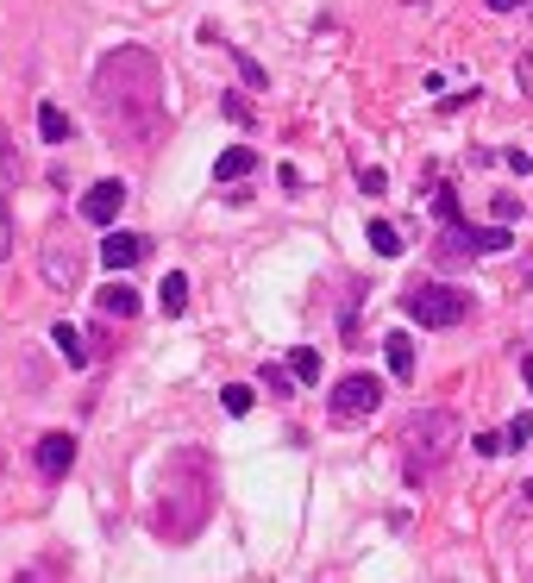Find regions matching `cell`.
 <instances>
[{
    "instance_id": "1",
    "label": "cell",
    "mask_w": 533,
    "mask_h": 583,
    "mask_svg": "<svg viewBox=\"0 0 533 583\" xmlns=\"http://www.w3.org/2000/svg\"><path fill=\"white\" fill-rule=\"evenodd\" d=\"M95 113L101 132L120 151H151L170 126V101H164V63L145 44H120L107 51L95 69Z\"/></svg>"
},
{
    "instance_id": "2",
    "label": "cell",
    "mask_w": 533,
    "mask_h": 583,
    "mask_svg": "<svg viewBox=\"0 0 533 583\" xmlns=\"http://www.w3.org/2000/svg\"><path fill=\"white\" fill-rule=\"evenodd\" d=\"M157 502H164V508H157V533H164V540H195L201 521H207V508H214V477H207V458L201 452L170 458Z\"/></svg>"
},
{
    "instance_id": "3",
    "label": "cell",
    "mask_w": 533,
    "mask_h": 583,
    "mask_svg": "<svg viewBox=\"0 0 533 583\" xmlns=\"http://www.w3.org/2000/svg\"><path fill=\"white\" fill-rule=\"evenodd\" d=\"M458 433H465V427H458L452 408H421V414H414L408 439H402V446H408V483H421L427 471H439L446 452H458Z\"/></svg>"
},
{
    "instance_id": "4",
    "label": "cell",
    "mask_w": 533,
    "mask_h": 583,
    "mask_svg": "<svg viewBox=\"0 0 533 583\" xmlns=\"http://www.w3.org/2000/svg\"><path fill=\"white\" fill-rule=\"evenodd\" d=\"M402 308H408V320H421V326H458L471 314V295L452 289V283H414Z\"/></svg>"
},
{
    "instance_id": "5",
    "label": "cell",
    "mask_w": 533,
    "mask_h": 583,
    "mask_svg": "<svg viewBox=\"0 0 533 583\" xmlns=\"http://www.w3.org/2000/svg\"><path fill=\"white\" fill-rule=\"evenodd\" d=\"M377 408H383V377L352 370V377L333 383V421H339V427H358V421H370Z\"/></svg>"
},
{
    "instance_id": "6",
    "label": "cell",
    "mask_w": 533,
    "mask_h": 583,
    "mask_svg": "<svg viewBox=\"0 0 533 583\" xmlns=\"http://www.w3.org/2000/svg\"><path fill=\"white\" fill-rule=\"evenodd\" d=\"M508 226H446L439 239V258H490V251H508Z\"/></svg>"
},
{
    "instance_id": "7",
    "label": "cell",
    "mask_w": 533,
    "mask_h": 583,
    "mask_svg": "<svg viewBox=\"0 0 533 583\" xmlns=\"http://www.w3.org/2000/svg\"><path fill=\"white\" fill-rule=\"evenodd\" d=\"M126 201H132V195H126V182H120V176H101V182H88V195H82V220L113 226Z\"/></svg>"
},
{
    "instance_id": "8",
    "label": "cell",
    "mask_w": 533,
    "mask_h": 583,
    "mask_svg": "<svg viewBox=\"0 0 533 583\" xmlns=\"http://www.w3.org/2000/svg\"><path fill=\"white\" fill-rule=\"evenodd\" d=\"M44 283H51V289H76L82 283V251L51 239V245H44Z\"/></svg>"
},
{
    "instance_id": "9",
    "label": "cell",
    "mask_w": 533,
    "mask_h": 583,
    "mask_svg": "<svg viewBox=\"0 0 533 583\" xmlns=\"http://www.w3.org/2000/svg\"><path fill=\"white\" fill-rule=\"evenodd\" d=\"M32 464H38V477H69V464H76V439L69 433H44L38 439V452H32Z\"/></svg>"
},
{
    "instance_id": "10",
    "label": "cell",
    "mask_w": 533,
    "mask_h": 583,
    "mask_svg": "<svg viewBox=\"0 0 533 583\" xmlns=\"http://www.w3.org/2000/svg\"><path fill=\"white\" fill-rule=\"evenodd\" d=\"M145 258H151V245L138 239V232H107V239H101V264L107 270H138Z\"/></svg>"
},
{
    "instance_id": "11",
    "label": "cell",
    "mask_w": 533,
    "mask_h": 583,
    "mask_svg": "<svg viewBox=\"0 0 533 583\" xmlns=\"http://www.w3.org/2000/svg\"><path fill=\"white\" fill-rule=\"evenodd\" d=\"M383 358H389V377H396V383L414 377V339H408V333H389V339H383Z\"/></svg>"
},
{
    "instance_id": "12",
    "label": "cell",
    "mask_w": 533,
    "mask_h": 583,
    "mask_svg": "<svg viewBox=\"0 0 533 583\" xmlns=\"http://www.w3.org/2000/svg\"><path fill=\"white\" fill-rule=\"evenodd\" d=\"M95 308H101L107 320H132V314H138V295H132L126 283H107V289L95 295Z\"/></svg>"
},
{
    "instance_id": "13",
    "label": "cell",
    "mask_w": 533,
    "mask_h": 583,
    "mask_svg": "<svg viewBox=\"0 0 533 583\" xmlns=\"http://www.w3.org/2000/svg\"><path fill=\"white\" fill-rule=\"evenodd\" d=\"M157 308H164L170 320L189 308V276H182V270H164V283H157Z\"/></svg>"
},
{
    "instance_id": "14",
    "label": "cell",
    "mask_w": 533,
    "mask_h": 583,
    "mask_svg": "<svg viewBox=\"0 0 533 583\" xmlns=\"http://www.w3.org/2000/svg\"><path fill=\"white\" fill-rule=\"evenodd\" d=\"M51 339H57V352H63V364H69V370H82L88 358H95V352H88V345H82V333H76V326H69V320H57V326H51Z\"/></svg>"
},
{
    "instance_id": "15",
    "label": "cell",
    "mask_w": 533,
    "mask_h": 583,
    "mask_svg": "<svg viewBox=\"0 0 533 583\" xmlns=\"http://www.w3.org/2000/svg\"><path fill=\"white\" fill-rule=\"evenodd\" d=\"M251 170H258V151H245V145L220 151V163H214V176H220V182H245Z\"/></svg>"
},
{
    "instance_id": "16",
    "label": "cell",
    "mask_w": 533,
    "mask_h": 583,
    "mask_svg": "<svg viewBox=\"0 0 533 583\" xmlns=\"http://www.w3.org/2000/svg\"><path fill=\"white\" fill-rule=\"evenodd\" d=\"M38 138H44V145H63V138H69V113L63 107H38Z\"/></svg>"
},
{
    "instance_id": "17",
    "label": "cell",
    "mask_w": 533,
    "mask_h": 583,
    "mask_svg": "<svg viewBox=\"0 0 533 583\" xmlns=\"http://www.w3.org/2000/svg\"><path fill=\"white\" fill-rule=\"evenodd\" d=\"M289 377L295 383H320V352H314V345H295V352H289Z\"/></svg>"
},
{
    "instance_id": "18",
    "label": "cell",
    "mask_w": 533,
    "mask_h": 583,
    "mask_svg": "<svg viewBox=\"0 0 533 583\" xmlns=\"http://www.w3.org/2000/svg\"><path fill=\"white\" fill-rule=\"evenodd\" d=\"M370 251H377V258H402V232L389 220H370Z\"/></svg>"
},
{
    "instance_id": "19",
    "label": "cell",
    "mask_w": 533,
    "mask_h": 583,
    "mask_svg": "<svg viewBox=\"0 0 533 583\" xmlns=\"http://www.w3.org/2000/svg\"><path fill=\"white\" fill-rule=\"evenodd\" d=\"M220 408L233 414V421H245V414H251V389H245V383H226V389H220Z\"/></svg>"
},
{
    "instance_id": "20",
    "label": "cell",
    "mask_w": 533,
    "mask_h": 583,
    "mask_svg": "<svg viewBox=\"0 0 533 583\" xmlns=\"http://www.w3.org/2000/svg\"><path fill=\"white\" fill-rule=\"evenodd\" d=\"M13 258V207H7V189H0V264Z\"/></svg>"
},
{
    "instance_id": "21",
    "label": "cell",
    "mask_w": 533,
    "mask_h": 583,
    "mask_svg": "<svg viewBox=\"0 0 533 583\" xmlns=\"http://www.w3.org/2000/svg\"><path fill=\"white\" fill-rule=\"evenodd\" d=\"M527 439H533V414H515V421H508V433H502V446H527Z\"/></svg>"
},
{
    "instance_id": "22",
    "label": "cell",
    "mask_w": 533,
    "mask_h": 583,
    "mask_svg": "<svg viewBox=\"0 0 533 583\" xmlns=\"http://www.w3.org/2000/svg\"><path fill=\"white\" fill-rule=\"evenodd\" d=\"M233 63H239V76L251 82V88H264L270 76H264V69H258V57H245V51H233Z\"/></svg>"
},
{
    "instance_id": "23",
    "label": "cell",
    "mask_w": 533,
    "mask_h": 583,
    "mask_svg": "<svg viewBox=\"0 0 533 583\" xmlns=\"http://www.w3.org/2000/svg\"><path fill=\"white\" fill-rule=\"evenodd\" d=\"M226 101V120H233V126H251V101L245 95H220Z\"/></svg>"
},
{
    "instance_id": "24",
    "label": "cell",
    "mask_w": 533,
    "mask_h": 583,
    "mask_svg": "<svg viewBox=\"0 0 533 583\" xmlns=\"http://www.w3.org/2000/svg\"><path fill=\"white\" fill-rule=\"evenodd\" d=\"M358 189H364V195H383V189H389V176H383V170H370V163H364V170H358Z\"/></svg>"
},
{
    "instance_id": "25",
    "label": "cell",
    "mask_w": 533,
    "mask_h": 583,
    "mask_svg": "<svg viewBox=\"0 0 533 583\" xmlns=\"http://www.w3.org/2000/svg\"><path fill=\"white\" fill-rule=\"evenodd\" d=\"M19 176V163H13V151H7V126H0V189Z\"/></svg>"
},
{
    "instance_id": "26",
    "label": "cell",
    "mask_w": 533,
    "mask_h": 583,
    "mask_svg": "<svg viewBox=\"0 0 533 583\" xmlns=\"http://www.w3.org/2000/svg\"><path fill=\"white\" fill-rule=\"evenodd\" d=\"M433 214L446 220V226H458V201H452V189H439V195H433Z\"/></svg>"
},
{
    "instance_id": "27",
    "label": "cell",
    "mask_w": 533,
    "mask_h": 583,
    "mask_svg": "<svg viewBox=\"0 0 533 583\" xmlns=\"http://www.w3.org/2000/svg\"><path fill=\"white\" fill-rule=\"evenodd\" d=\"M471 452H477V458H496V452H502V433H477Z\"/></svg>"
},
{
    "instance_id": "28",
    "label": "cell",
    "mask_w": 533,
    "mask_h": 583,
    "mask_svg": "<svg viewBox=\"0 0 533 583\" xmlns=\"http://www.w3.org/2000/svg\"><path fill=\"white\" fill-rule=\"evenodd\" d=\"M289 383H295L289 370H270V364H264V389H270V395H289Z\"/></svg>"
},
{
    "instance_id": "29",
    "label": "cell",
    "mask_w": 533,
    "mask_h": 583,
    "mask_svg": "<svg viewBox=\"0 0 533 583\" xmlns=\"http://www.w3.org/2000/svg\"><path fill=\"white\" fill-rule=\"evenodd\" d=\"M521 383H527V395H533V352L521 358Z\"/></svg>"
},
{
    "instance_id": "30",
    "label": "cell",
    "mask_w": 533,
    "mask_h": 583,
    "mask_svg": "<svg viewBox=\"0 0 533 583\" xmlns=\"http://www.w3.org/2000/svg\"><path fill=\"white\" fill-rule=\"evenodd\" d=\"M490 7H496V13H515V7H527V0H490Z\"/></svg>"
},
{
    "instance_id": "31",
    "label": "cell",
    "mask_w": 533,
    "mask_h": 583,
    "mask_svg": "<svg viewBox=\"0 0 533 583\" xmlns=\"http://www.w3.org/2000/svg\"><path fill=\"white\" fill-rule=\"evenodd\" d=\"M13 583H38V577H13Z\"/></svg>"
},
{
    "instance_id": "32",
    "label": "cell",
    "mask_w": 533,
    "mask_h": 583,
    "mask_svg": "<svg viewBox=\"0 0 533 583\" xmlns=\"http://www.w3.org/2000/svg\"><path fill=\"white\" fill-rule=\"evenodd\" d=\"M521 502H533V483H527V496H521Z\"/></svg>"
}]
</instances>
